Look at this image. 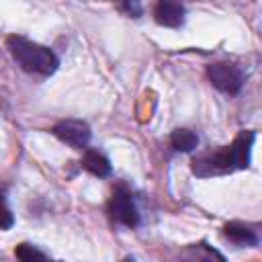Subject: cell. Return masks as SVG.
I'll return each instance as SVG.
<instances>
[{
    "label": "cell",
    "instance_id": "cell-1",
    "mask_svg": "<svg viewBox=\"0 0 262 262\" xmlns=\"http://www.w3.org/2000/svg\"><path fill=\"white\" fill-rule=\"evenodd\" d=\"M8 49L25 72L49 76L57 70V57L49 47L33 43L25 37H8Z\"/></svg>",
    "mask_w": 262,
    "mask_h": 262
},
{
    "label": "cell",
    "instance_id": "cell-2",
    "mask_svg": "<svg viewBox=\"0 0 262 262\" xmlns=\"http://www.w3.org/2000/svg\"><path fill=\"white\" fill-rule=\"evenodd\" d=\"M235 168V160H233V151L231 145L223 147L215 154H205L201 158H196L192 162V172L199 176H213V174H225V172H233Z\"/></svg>",
    "mask_w": 262,
    "mask_h": 262
},
{
    "label": "cell",
    "instance_id": "cell-3",
    "mask_svg": "<svg viewBox=\"0 0 262 262\" xmlns=\"http://www.w3.org/2000/svg\"><path fill=\"white\" fill-rule=\"evenodd\" d=\"M207 76L215 88H219L221 92H227V94H237L244 84V74L239 72V68L233 63H227V61L211 63L207 68Z\"/></svg>",
    "mask_w": 262,
    "mask_h": 262
},
{
    "label": "cell",
    "instance_id": "cell-4",
    "mask_svg": "<svg viewBox=\"0 0 262 262\" xmlns=\"http://www.w3.org/2000/svg\"><path fill=\"white\" fill-rule=\"evenodd\" d=\"M111 215L117 223L127 225V227H135L139 223V213L133 205L131 192L125 186H117L111 199Z\"/></svg>",
    "mask_w": 262,
    "mask_h": 262
},
{
    "label": "cell",
    "instance_id": "cell-5",
    "mask_svg": "<svg viewBox=\"0 0 262 262\" xmlns=\"http://www.w3.org/2000/svg\"><path fill=\"white\" fill-rule=\"evenodd\" d=\"M53 135H55L59 141H63V143H68V145H72V147L82 149V147H86L88 141H90V127H88V123H84V121L66 119V121H59V123L53 127Z\"/></svg>",
    "mask_w": 262,
    "mask_h": 262
},
{
    "label": "cell",
    "instance_id": "cell-6",
    "mask_svg": "<svg viewBox=\"0 0 262 262\" xmlns=\"http://www.w3.org/2000/svg\"><path fill=\"white\" fill-rule=\"evenodd\" d=\"M156 23L164 25V27H180L184 20V6L178 2H170V0H162L156 4L154 10Z\"/></svg>",
    "mask_w": 262,
    "mask_h": 262
},
{
    "label": "cell",
    "instance_id": "cell-7",
    "mask_svg": "<svg viewBox=\"0 0 262 262\" xmlns=\"http://www.w3.org/2000/svg\"><path fill=\"white\" fill-rule=\"evenodd\" d=\"M254 131H242L235 141L231 143V151H233V160H235V168H248L250 166V151H252V143H254Z\"/></svg>",
    "mask_w": 262,
    "mask_h": 262
},
{
    "label": "cell",
    "instance_id": "cell-8",
    "mask_svg": "<svg viewBox=\"0 0 262 262\" xmlns=\"http://www.w3.org/2000/svg\"><path fill=\"white\" fill-rule=\"evenodd\" d=\"M184 262H227L215 248L207 244H192L182 252Z\"/></svg>",
    "mask_w": 262,
    "mask_h": 262
},
{
    "label": "cell",
    "instance_id": "cell-9",
    "mask_svg": "<svg viewBox=\"0 0 262 262\" xmlns=\"http://www.w3.org/2000/svg\"><path fill=\"white\" fill-rule=\"evenodd\" d=\"M223 231H225V235H227L231 242H235V244H239V246H256V244H258L256 231H254L252 227L244 225V223L231 221V223H227V225L223 227Z\"/></svg>",
    "mask_w": 262,
    "mask_h": 262
},
{
    "label": "cell",
    "instance_id": "cell-10",
    "mask_svg": "<svg viewBox=\"0 0 262 262\" xmlns=\"http://www.w3.org/2000/svg\"><path fill=\"white\" fill-rule=\"evenodd\" d=\"M82 166L90 172V174H94V176H108L111 174V162L102 156V154H98V151H86L84 154V158H82Z\"/></svg>",
    "mask_w": 262,
    "mask_h": 262
},
{
    "label": "cell",
    "instance_id": "cell-11",
    "mask_svg": "<svg viewBox=\"0 0 262 262\" xmlns=\"http://www.w3.org/2000/svg\"><path fill=\"white\" fill-rule=\"evenodd\" d=\"M170 143L176 151H192L199 143V137H196V133H192L188 129H176L170 135Z\"/></svg>",
    "mask_w": 262,
    "mask_h": 262
},
{
    "label": "cell",
    "instance_id": "cell-12",
    "mask_svg": "<svg viewBox=\"0 0 262 262\" xmlns=\"http://www.w3.org/2000/svg\"><path fill=\"white\" fill-rule=\"evenodd\" d=\"M14 256L18 262H47L45 254L31 244H18L14 250Z\"/></svg>",
    "mask_w": 262,
    "mask_h": 262
},
{
    "label": "cell",
    "instance_id": "cell-13",
    "mask_svg": "<svg viewBox=\"0 0 262 262\" xmlns=\"http://www.w3.org/2000/svg\"><path fill=\"white\" fill-rule=\"evenodd\" d=\"M14 223V217L10 213V209L0 201V229H10Z\"/></svg>",
    "mask_w": 262,
    "mask_h": 262
},
{
    "label": "cell",
    "instance_id": "cell-14",
    "mask_svg": "<svg viewBox=\"0 0 262 262\" xmlns=\"http://www.w3.org/2000/svg\"><path fill=\"white\" fill-rule=\"evenodd\" d=\"M123 8H127V10H129L131 14H135V16L141 12V8H139L137 4H133V2H131V4H129V2H127V4H123Z\"/></svg>",
    "mask_w": 262,
    "mask_h": 262
},
{
    "label": "cell",
    "instance_id": "cell-15",
    "mask_svg": "<svg viewBox=\"0 0 262 262\" xmlns=\"http://www.w3.org/2000/svg\"><path fill=\"white\" fill-rule=\"evenodd\" d=\"M123 262H135V260H131V258H127V260H123Z\"/></svg>",
    "mask_w": 262,
    "mask_h": 262
}]
</instances>
